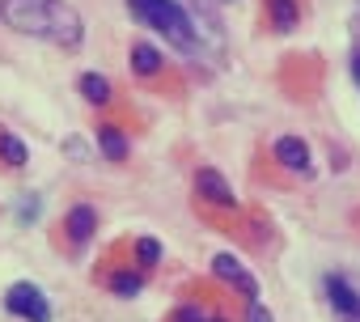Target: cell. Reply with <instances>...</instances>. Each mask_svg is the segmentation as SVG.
<instances>
[{
    "instance_id": "cell-19",
    "label": "cell",
    "mask_w": 360,
    "mask_h": 322,
    "mask_svg": "<svg viewBox=\"0 0 360 322\" xmlns=\"http://www.w3.org/2000/svg\"><path fill=\"white\" fill-rule=\"evenodd\" d=\"M64 153H68V157H77V161H81V157H85V153H89V148H85V140H77V136H68V140H64Z\"/></svg>"
},
{
    "instance_id": "cell-11",
    "label": "cell",
    "mask_w": 360,
    "mask_h": 322,
    "mask_svg": "<svg viewBox=\"0 0 360 322\" xmlns=\"http://www.w3.org/2000/svg\"><path fill=\"white\" fill-rule=\"evenodd\" d=\"M267 18H271L276 30H297L301 5H297V0H267Z\"/></svg>"
},
{
    "instance_id": "cell-13",
    "label": "cell",
    "mask_w": 360,
    "mask_h": 322,
    "mask_svg": "<svg viewBox=\"0 0 360 322\" xmlns=\"http://www.w3.org/2000/svg\"><path fill=\"white\" fill-rule=\"evenodd\" d=\"M0 161H5L9 170H22L26 161H30V153H26V144L13 136V131H0Z\"/></svg>"
},
{
    "instance_id": "cell-12",
    "label": "cell",
    "mask_w": 360,
    "mask_h": 322,
    "mask_svg": "<svg viewBox=\"0 0 360 322\" xmlns=\"http://www.w3.org/2000/svg\"><path fill=\"white\" fill-rule=\"evenodd\" d=\"M77 89H81L85 102H94V106H106V102H110V81H106L102 72H85V77L77 81Z\"/></svg>"
},
{
    "instance_id": "cell-18",
    "label": "cell",
    "mask_w": 360,
    "mask_h": 322,
    "mask_svg": "<svg viewBox=\"0 0 360 322\" xmlns=\"http://www.w3.org/2000/svg\"><path fill=\"white\" fill-rule=\"evenodd\" d=\"M246 322H271V314L263 309V301H246Z\"/></svg>"
},
{
    "instance_id": "cell-8",
    "label": "cell",
    "mask_w": 360,
    "mask_h": 322,
    "mask_svg": "<svg viewBox=\"0 0 360 322\" xmlns=\"http://www.w3.org/2000/svg\"><path fill=\"white\" fill-rule=\"evenodd\" d=\"M326 297H330V305H335L343 318H356V322H360V297H356L352 280H343V276H326Z\"/></svg>"
},
{
    "instance_id": "cell-2",
    "label": "cell",
    "mask_w": 360,
    "mask_h": 322,
    "mask_svg": "<svg viewBox=\"0 0 360 322\" xmlns=\"http://www.w3.org/2000/svg\"><path fill=\"white\" fill-rule=\"evenodd\" d=\"M127 9H131L136 22H144L153 34H161L178 51L200 56V30H195L191 13L178 5V0H127Z\"/></svg>"
},
{
    "instance_id": "cell-4",
    "label": "cell",
    "mask_w": 360,
    "mask_h": 322,
    "mask_svg": "<svg viewBox=\"0 0 360 322\" xmlns=\"http://www.w3.org/2000/svg\"><path fill=\"white\" fill-rule=\"evenodd\" d=\"M212 276H221L225 284H233L246 301H259V280L246 263H238L233 255H212Z\"/></svg>"
},
{
    "instance_id": "cell-9",
    "label": "cell",
    "mask_w": 360,
    "mask_h": 322,
    "mask_svg": "<svg viewBox=\"0 0 360 322\" xmlns=\"http://www.w3.org/2000/svg\"><path fill=\"white\" fill-rule=\"evenodd\" d=\"M98 148H102V157H110V161H127V136H123V127H115V123H102L98 127Z\"/></svg>"
},
{
    "instance_id": "cell-3",
    "label": "cell",
    "mask_w": 360,
    "mask_h": 322,
    "mask_svg": "<svg viewBox=\"0 0 360 322\" xmlns=\"http://www.w3.org/2000/svg\"><path fill=\"white\" fill-rule=\"evenodd\" d=\"M5 309L18 314V318H26V322H51V301L30 280H18V284L5 288Z\"/></svg>"
},
{
    "instance_id": "cell-5",
    "label": "cell",
    "mask_w": 360,
    "mask_h": 322,
    "mask_svg": "<svg viewBox=\"0 0 360 322\" xmlns=\"http://www.w3.org/2000/svg\"><path fill=\"white\" fill-rule=\"evenodd\" d=\"M195 195H200L204 204H217V208H238L233 187H229L225 174L212 170V166H200V170H195Z\"/></svg>"
},
{
    "instance_id": "cell-10",
    "label": "cell",
    "mask_w": 360,
    "mask_h": 322,
    "mask_svg": "<svg viewBox=\"0 0 360 322\" xmlns=\"http://www.w3.org/2000/svg\"><path fill=\"white\" fill-rule=\"evenodd\" d=\"M161 68H165V60H161V51L153 43H136L131 47V72L136 77H157Z\"/></svg>"
},
{
    "instance_id": "cell-6",
    "label": "cell",
    "mask_w": 360,
    "mask_h": 322,
    "mask_svg": "<svg viewBox=\"0 0 360 322\" xmlns=\"http://www.w3.org/2000/svg\"><path fill=\"white\" fill-rule=\"evenodd\" d=\"M271 153H276V161L284 170H292V174H314V157H309V144L301 140V136H280L276 144H271Z\"/></svg>"
},
{
    "instance_id": "cell-7",
    "label": "cell",
    "mask_w": 360,
    "mask_h": 322,
    "mask_svg": "<svg viewBox=\"0 0 360 322\" xmlns=\"http://www.w3.org/2000/svg\"><path fill=\"white\" fill-rule=\"evenodd\" d=\"M94 229H98V212H94L89 204L68 208V217H64V233H68L72 246H85V242L94 238Z\"/></svg>"
},
{
    "instance_id": "cell-16",
    "label": "cell",
    "mask_w": 360,
    "mask_h": 322,
    "mask_svg": "<svg viewBox=\"0 0 360 322\" xmlns=\"http://www.w3.org/2000/svg\"><path fill=\"white\" fill-rule=\"evenodd\" d=\"M174 322H225L221 314H208V309H200V305H183L174 314Z\"/></svg>"
},
{
    "instance_id": "cell-15",
    "label": "cell",
    "mask_w": 360,
    "mask_h": 322,
    "mask_svg": "<svg viewBox=\"0 0 360 322\" xmlns=\"http://www.w3.org/2000/svg\"><path fill=\"white\" fill-rule=\"evenodd\" d=\"M110 292H119V297H136V292H140V276H131V271H115V276H110Z\"/></svg>"
},
{
    "instance_id": "cell-20",
    "label": "cell",
    "mask_w": 360,
    "mask_h": 322,
    "mask_svg": "<svg viewBox=\"0 0 360 322\" xmlns=\"http://www.w3.org/2000/svg\"><path fill=\"white\" fill-rule=\"evenodd\" d=\"M352 77H356V85H360V51L352 56Z\"/></svg>"
},
{
    "instance_id": "cell-1",
    "label": "cell",
    "mask_w": 360,
    "mask_h": 322,
    "mask_svg": "<svg viewBox=\"0 0 360 322\" xmlns=\"http://www.w3.org/2000/svg\"><path fill=\"white\" fill-rule=\"evenodd\" d=\"M0 18L13 34L56 43L60 51H77L85 43V22L68 0H0Z\"/></svg>"
},
{
    "instance_id": "cell-17",
    "label": "cell",
    "mask_w": 360,
    "mask_h": 322,
    "mask_svg": "<svg viewBox=\"0 0 360 322\" xmlns=\"http://www.w3.org/2000/svg\"><path fill=\"white\" fill-rule=\"evenodd\" d=\"M34 212H39V200H34V195H22V204H18V217L30 225V221H34Z\"/></svg>"
},
{
    "instance_id": "cell-14",
    "label": "cell",
    "mask_w": 360,
    "mask_h": 322,
    "mask_svg": "<svg viewBox=\"0 0 360 322\" xmlns=\"http://www.w3.org/2000/svg\"><path fill=\"white\" fill-rule=\"evenodd\" d=\"M131 250H136V259H140V271H148V267L161 263V242H157V238H140Z\"/></svg>"
}]
</instances>
